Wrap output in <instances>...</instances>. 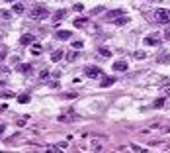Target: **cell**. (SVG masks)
Listing matches in <instances>:
<instances>
[{
    "instance_id": "6da1fadb",
    "label": "cell",
    "mask_w": 170,
    "mask_h": 153,
    "mask_svg": "<svg viewBox=\"0 0 170 153\" xmlns=\"http://www.w3.org/2000/svg\"><path fill=\"white\" fill-rule=\"evenodd\" d=\"M49 14H51V12H49L45 6H41V4L34 6V10H31V18H34V20H45Z\"/></svg>"
},
{
    "instance_id": "7a4b0ae2",
    "label": "cell",
    "mask_w": 170,
    "mask_h": 153,
    "mask_svg": "<svg viewBox=\"0 0 170 153\" xmlns=\"http://www.w3.org/2000/svg\"><path fill=\"white\" fill-rule=\"evenodd\" d=\"M155 18L159 24H162V26H168L170 24V12L164 10V8H159V10L155 12Z\"/></svg>"
},
{
    "instance_id": "3957f363",
    "label": "cell",
    "mask_w": 170,
    "mask_h": 153,
    "mask_svg": "<svg viewBox=\"0 0 170 153\" xmlns=\"http://www.w3.org/2000/svg\"><path fill=\"white\" fill-rule=\"evenodd\" d=\"M84 73H86V77H90V78H98V77H104L102 69H100V67H94V65H90V67H86V69H84Z\"/></svg>"
},
{
    "instance_id": "277c9868",
    "label": "cell",
    "mask_w": 170,
    "mask_h": 153,
    "mask_svg": "<svg viewBox=\"0 0 170 153\" xmlns=\"http://www.w3.org/2000/svg\"><path fill=\"white\" fill-rule=\"evenodd\" d=\"M55 38L61 39V41H67V39L72 38V32H69V30H57L55 32Z\"/></svg>"
},
{
    "instance_id": "5b68a950",
    "label": "cell",
    "mask_w": 170,
    "mask_h": 153,
    "mask_svg": "<svg viewBox=\"0 0 170 153\" xmlns=\"http://www.w3.org/2000/svg\"><path fill=\"white\" fill-rule=\"evenodd\" d=\"M111 69H114V71H117V73H125L127 69H129V65H127V61H123V59H121V61H115Z\"/></svg>"
},
{
    "instance_id": "8992f818",
    "label": "cell",
    "mask_w": 170,
    "mask_h": 153,
    "mask_svg": "<svg viewBox=\"0 0 170 153\" xmlns=\"http://www.w3.org/2000/svg\"><path fill=\"white\" fill-rule=\"evenodd\" d=\"M31 43H35L34 34H24L22 38H20V45H31Z\"/></svg>"
},
{
    "instance_id": "52a82bcc",
    "label": "cell",
    "mask_w": 170,
    "mask_h": 153,
    "mask_svg": "<svg viewBox=\"0 0 170 153\" xmlns=\"http://www.w3.org/2000/svg\"><path fill=\"white\" fill-rule=\"evenodd\" d=\"M111 85H115V77H102V82H100L102 88H107Z\"/></svg>"
},
{
    "instance_id": "ba28073f",
    "label": "cell",
    "mask_w": 170,
    "mask_h": 153,
    "mask_svg": "<svg viewBox=\"0 0 170 153\" xmlns=\"http://www.w3.org/2000/svg\"><path fill=\"white\" fill-rule=\"evenodd\" d=\"M145 43H147V45H159L160 38H159V35H149V38H145Z\"/></svg>"
},
{
    "instance_id": "9c48e42d",
    "label": "cell",
    "mask_w": 170,
    "mask_h": 153,
    "mask_svg": "<svg viewBox=\"0 0 170 153\" xmlns=\"http://www.w3.org/2000/svg\"><path fill=\"white\" fill-rule=\"evenodd\" d=\"M65 16H67V10H57V12H55V16H53V18H55V22H53V24L57 26V24H59L61 20L65 18Z\"/></svg>"
},
{
    "instance_id": "30bf717a",
    "label": "cell",
    "mask_w": 170,
    "mask_h": 153,
    "mask_svg": "<svg viewBox=\"0 0 170 153\" xmlns=\"http://www.w3.org/2000/svg\"><path fill=\"white\" fill-rule=\"evenodd\" d=\"M63 57H65V51H61V49H59V51H55V53L51 55V61H53V63H59Z\"/></svg>"
},
{
    "instance_id": "8fae6325",
    "label": "cell",
    "mask_w": 170,
    "mask_h": 153,
    "mask_svg": "<svg viewBox=\"0 0 170 153\" xmlns=\"http://www.w3.org/2000/svg\"><path fill=\"white\" fill-rule=\"evenodd\" d=\"M156 61H159V63H164V65L170 63V53H168V51H164L162 55H159V57H156Z\"/></svg>"
},
{
    "instance_id": "7c38bea8",
    "label": "cell",
    "mask_w": 170,
    "mask_h": 153,
    "mask_svg": "<svg viewBox=\"0 0 170 153\" xmlns=\"http://www.w3.org/2000/svg\"><path fill=\"white\" fill-rule=\"evenodd\" d=\"M127 22H129V18H127L125 14H123V16H119V18H115V20H114V24H115V26H125Z\"/></svg>"
},
{
    "instance_id": "4fadbf2b",
    "label": "cell",
    "mask_w": 170,
    "mask_h": 153,
    "mask_svg": "<svg viewBox=\"0 0 170 153\" xmlns=\"http://www.w3.org/2000/svg\"><path fill=\"white\" fill-rule=\"evenodd\" d=\"M125 12L123 10H111V12H107V18L110 20H115V18H119V16H123Z\"/></svg>"
},
{
    "instance_id": "5bb4252c",
    "label": "cell",
    "mask_w": 170,
    "mask_h": 153,
    "mask_svg": "<svg viewBox=\"0 0 170 153\" xmlns=\"http://www.w3.org/2000/svg\"><path fill=\"white\" fill-rule=\"evenodd\" d=\"M18 71L24 73V75H27V73L31 71V65L30 63H22V65H18Z\"/></svg>"
},
{
    "instance_id": "9a60e30c",
    "label": "cell",
    "mask_w": 170,
    "mask_h": 153,
    "mask_svg": "<svg viewBox=\"0 0 170 153\" xmlns=\"http://www.w3.org/2000/svg\"><path fill=\"white\" fill-rule=\"evenodd\" d=\"M86 22H88V20H86L84 16H78V18L74 20V28H82V26H84Z\"/></svg>"
},
{
    "instance_id": "2e32d148",
    "label": "cell",
    "mask_w": 170,
    "mask_h": 153,
    "mask_svg": "<svg viewBox=\"0 0 170 153\" xmlns=\"http://www.w3.org/2000/svg\"><path fill=\"white\" fill-rule=\"evenodd\" d=\"M31 53H34V55H41V45L39 43H31Z\"/></svg>"
},
{
    "instance_id": "e0dca14e",
    "label": "cell",
    "mask_w": 170,
    "mask_h": 153,
    "mask_svg": "<svg viewBox=\"0 0 170 153\" xmlns=\"http://www.w3.org/2000/svg\"><path fill=\"white\" fill-rule=\"evenodd\" d=\"M18 102H20V104H27V102H30V94H20Z\"/></svg>"
},
{
    "instance_id": "ac0fdd59",
    "label": "cell",
    "mask_w": 170,
    "mask_h": 153,
    "mask_svg": "<svg viewBox=\"0 0 170 153\" xmlns=\"http://www.w3.org/2000/svg\"><path fill=\"white\" fill-rule=\"evenodd\" d=\"M12 12H14V14H24V6L22 4H14V8H12Z\"/></svg>"
},
{
    "instance_id": "d6986e66",
    "label": "cell",
    "mask_w": 170,
    "mask_h": 153,
    "mask_svg": "<svg viewBox=\"0 0 170 153\" xmlns=\"http://www.w3.org/2000/svg\"><path fill=\"white\" fill-rule=\"evenodd\" d=\"M98 53H100L102 57H110L111 55V51H110V49H106V47H100V49H98Z\"/></svg>"
},
{
    "instance_id": "ffe728a7",
    "label": "cell",
    "mask_w": 170,
    "mask_h": 153,
    "mask_svg": "<svg viewBox=\"0 0 170 153\" xmlns=\"http://www.w3.org/2000/svg\"><path fill=\"white\" fill-rule=\"evenodd\" d=\"M164 106V98H159L156 102H152V108H162Z\"/></svg>"
},
{
    "instance_id": "44dd1931",
    "label": "cell",
    "mask_w": 170,
    "mask_h": 153,
    "mask_svg": "<svg viewBox=\"0 0 170 153\" xmlns=\"http://www.w3.org/2000/svg\"><path fill=\"white\" fill-rule=\"evenodd\" d=\"M16 94L14 92H10V90H6V92H0V98H14Z\"/></svg>"
},
{
    "instance_id": "7402d4cb",
    "label": "cell",
    "mask_w": 170,
    "mask_h": 153,
    "mask_svg": "<svg viewBox=\"0 0 170 153\" xmlns=\"http://www.w3.org/2000/svg\"><path fill=\"white\" fill-rule=\"evenodd\" d=\"M47 77H49V69H43V71L39 73V81H45Z\"/></svg>"
},
{
    "instance_id": "603a6c76",
    "label": "cell",
    "mask_w": 170,
    "mask_h": 153,
    "mask_svg": "<svg viewBox=\"0 0 170 153\" xmlns=\"http://www.w3.org/2000/svg\"><path fill=\"white\" fill-rule=\"evenodd\" d=\"M82 45H84V43H82L80 39H74V41H72V49H80Z\"/></svg>"
},
{
    "instance_id": "cb8c5ba5",
    "label": "cell",
    "mask_w": 170,
    "mask_h": 153,
    "mask_svg": "<svg viewBox=\"0 0 170 153\" xmlns=\"http://www.w3.org/2000/svg\"><path fill=\"white\" fill-rule=\"evenodd\" d=\"M102 12H104V6H98V8H94V10H92V14L98 16V14H102Z\"/></svg>"
},
{
    "instance_id": "d4e9b609",
    "label": "cell",
    "mask_w": 170,
    "mask_h": 153,
    "mask_svg": "<svg viewBox=\"0 0 170 153\" xmlns=\"http://www.w3.org/2000/svg\"><path fill=\"white\" fill-rule=\"evenodd\" d=\"M49 86H51V88H59V82H57V81H49Z\"/></svg>"
},
{
    "instance_id": "484cf974",
    "label": "cell",
    "mask_w": 170,
    "mask_h": 153,
    "mask_svg": "<svg viewBox=\"0 0 170 153\" xmlns=\"http://www.w3.org/2000/svg\"><path fill=\"white\" fill-rule=\"evenodd\" d=\"M74 59H78V53H76V51H74V53H70V55H69V61H74Z\"/></svg>"
},
{
    "instance_id": "4316f807",
    "label": "cell",
    "mask_w": 170,
    "mask_h": 153,
    "mask_svg": "<svg viewBox=\"0 0 170 153\" xmlns=\"http://www.w3.org/2000/svg\"><path fill=\"white\" fill-rule=\"evenodd\" d=\"M74 10H76V12H82V10H84V6H82V4H74Z\"/></svg>"
},
{
    "instance_id": "83f0119b",
    "label": "cell",
    "mask_w": 170,
    "mask_h": 153,
    "mask_svg": "<svg viewBox=\"0 0 170 153\" xmlns=\"http://www.w3.org/2000/svg\"><path fill=\"white\" fill-rule=\"evenodd\" d=\"M135 57H137V59H143L145 53H143V51H135Z\"/></svg>"
},
{
    "instance_id": "f1b7e54d",
    "label": "cell",
    "mask_w": 170,
    "mask_h": 153,
    "mask_svg": "<svg viewBox=\"0 0 170 153\" xmlns=\"http://www.w3.org/2000/svg\"><path fill=\"white\" fill-rule=\"evenodd\" d=\"M131 149H133V151H145L141 145H131Z\"/></svg>"
},
{
    "instance_id": "f546056e",
    "label": "cell",
    "mask_w": 170,
    "mask_h": 153,
    "mask_svg": "<svg viewBox=\"0 0 170 153\" xmlns=\"http://www.w3.org/2000/svg\"><path fill=\"white\" fill-rule=\"evenodd\" d=\"M0 16H2V18H10V12H4L2 10V12H0Z\"/></svg>"
},
{
    "instance_id": "4dcf8cb0",
    "label": "cell",
    "mask_w": 170,
    "mask_h": 153,
    "mask_svg": "<svg viewBox=\"0 0 170 153\" xmlns=\"http://www.w3.org/2000/svg\"><path fill=\"white\" fill-rule=\"evenodd\" d=\"M6 59V49H4V51H0V61H4Z\"/></svg>"
},
{
    "instance_id": "1f68e13d",
    "label": "cell",
    "mask_w": 170,
    "mask_h": 153,
    "mask_svg": "<svg viewBox=\"0 0 170 153\" xmlns=\"http://www.w3.org/2000/svg\"><path fill=\"white\" fill-rule=\"evenodd\" d=\"M4 131H6V126L2 124V126H0V134H4Z\"/></svg>"
},
{
    "instance_id": "d6a6232c",
    "label": "cell",
    "mask_w": 170,
    "mask_h": 153,
    "mask_svg": "<svg viewBox=\"0 0 170 153\" xmlns=\"http://www.w3.org/2000/svg\"><path fill=\"white\" fill-rule=\"evenodd\" d=\"M6 2H16V0H6Z\"/></svg>"
}]
</instances>
